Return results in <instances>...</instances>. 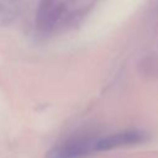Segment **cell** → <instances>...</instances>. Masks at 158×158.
Here are the masks:
<instances>
[{"label":"cell","instance_id":"obj_2","mask_svg":"<svg viewBox=\"0 0 158 158\" xmlns=\"http://www.w3.org/2000/svg\"><path fill=\"white\" fill-rule=\"evenodd\" d=\"M93 148L89 147V143L85 141H74L65 143L51 151L47 158H79L85 156Z\"/></svg>","mask_w":158,"mask_h":158},{"label":"cell","instance_id":"obj_1","mask_svg":"<svg viewBox=\"0 0 158 158\" xmlns=\"http://www.w3.org/2000/svg\"><path fill=\"white\" fill-rule=\"evenodd\" d=\"M148 139V136L143 131L131 130L125 132H118L114 135L105 136L96 142H94V151L102 152V151H110L118 147L125 146H132V144H139Z\"/></svg>","mask_w":158,"mask_h":158}]
</instances>
